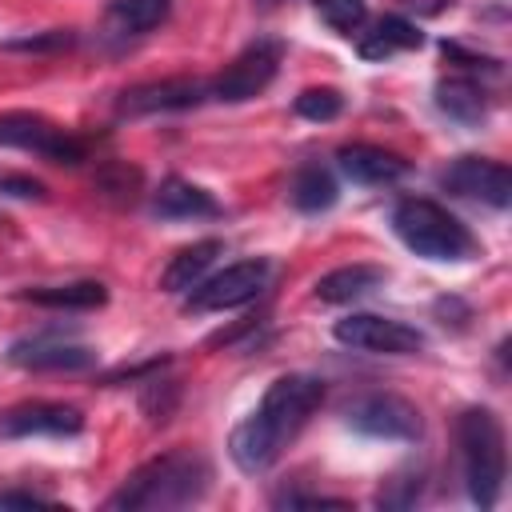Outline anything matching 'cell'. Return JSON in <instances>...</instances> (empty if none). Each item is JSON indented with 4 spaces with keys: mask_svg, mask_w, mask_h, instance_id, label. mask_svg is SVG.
Here are the masks:
<instances>
[{
    "mask_svg": "<svg viewBox=\"0 0 512 512\" xmlns=\"http://www.w3.org/2000/svg\"><path fill=\"white\" fill-rule=\"evenodd\" d=\"M0 196H8V200H44L48 188H44L36 176L8 172V176H0Z\"/></svg>",
    "mask_w": 512,
    "mask_h": 512,
    "instance_id": "83f0119b",
    "label": "cell"
},
{
    "mask_svg": "<svg viewBox=\"0 0 512 512\" xmlns=\"http://www.w3.org/2000/svg\"><path fill=\"white\" fill-rule=\"evenodd\" d=\"M420 492H424V472L408 468V472H396V476H388V480L380 484L376 504H380V508H412V504L420 500Z\"/></svg>",
    "mask_w": 512,
    "mask_h": 512,
    "instance_id": "d4e9b609",
    "label": "cell"
},
{
    "mask_svg": "<svg viewBox=\"0 0 512 512\" xmlns=\"http://www.w3.org/2000/svg\"><path fill=\"white\" fill-rule=\"evenodd\" d=\"M4 360L24 368V372H80V368L96 364V352L80 340L60 336V332H36V336L12 340Z\"/></svg>",
    "mask_w": 512,
    "mask_h": 512,
    "instance_id": "8fae6325",
    "label": "cell"
},
{
    "mask_svg": "<svg viewBox=\"0 0 512 512\" xmlns=\"http://www.w3.org/2000/svg\"><path fill=\"white\" fill-rule=\"evenodd\" d=\"M384 284V268L376 264H344V268H332L316 280V300L324 304H352L368 292H376Z\"/></svg>",
    "mask_w": 512,
    "mask_h": 512,
    "instance_id": "ffe728a7",
    "label": "cell"
},
{
    "mask_svg": "<svg viewBox=\"0 0 512 512\" xmlns=\"http://www.w3.org/2000/svg\"><path fill=\"white\" fill-rule=\"evenodd\" d=\"M152 216H160V220H208V216H220V204L208 188H200L184 176H168L152 192Z\"/></svg>",
    "mask_w": 512,
    "mask_h": 512,
    "instance_id": "9a60e30c",
    "label": "cell"
},
{
    "mask_svg": "<svg viewBox=\"0 0 512 512\" xmlns=\"http://www.w3.org/2000/svg\"><path fill=\"white\" fill-rule=\"evenodd\" d=\"M436 184L452 196L480 200L488 208H508L512 204V172H508V164L488 160V156H456L436 176Z\"/></svg>",
    "mask_w": 512,
    "mask_h": 512,
    "instance_id": "30bf717a",
    "label": "cell"
},
{
    "mask_svg": "<svg viewBox=\"0 0 512 512\" xmlns=\"http://www.w3.org/2000/svg\"><path fill=\"white\" fill-rule=\"evenodd\" d=\"M84 412L76 404L56 400H24L0 412V436L4 440H32V436H80Z\"/></svg>",
    "mask_w": 512,
    "mask_h": 512,
    "instance_id": "7c38bea8",
    "label": "cell"
},
{
    "mask_svg": "<svg viewBox=\"0 0 512 512\" xmlns=\"http://www.w3.org/2000/svg\"><path fill=\"white\" fill-rule=\"evenodd\" d=\"M96 184H100L108 196H128V200H132V192L140 188V172L128 168V164H108V168L96 176Z\"/></svg>",
    "mask_w": 512,
    "mask_h": 512,
    "instance_id": "4316f807",
    "label": "cell"
},
{
    "mask_svg": "<svg viewBox=\"0 0 512 512\" xmlns=\"http://www.w3.org/2000/svg\"><path fill=\"white\" fill-rule=\"evenodd\" d=\"M288 196H292V204H296L300 212L316 216V212H328V208L340 200V184H336L332 168H324V164H304V168H296Z\"/></svg>",
    "mask_w": 512,
    "mask_h": 512,
    "instance_id": "7402d4cb",
    "label": "cell"
},
{
    "mask_svg": "<svg viewBox=\"0 0 512 512\" xmlns=\"http://www.w3.org/2000/svg\"><path fill=\"white\" fill-rule=\"evenodd\" d=\"M336 164L352 184H368V188L396 184V180L408 176V160L388 152V148H380V144H344L336 152Z\"/></svg>",
    "mask_w": 512,
    "mask_h": 512,
    "instance_id": "5bb4252c",
    "label": "cell"
},
{
    "mask_svg": "<svg viewBox=\"0 0 512 512\" xmlns=\"http://www.w3.org/2000/svg\"><path fill=\"white\" fill-rule=\"evenodd\" d=\"M172 16V0H112L104 8V20H100V32L108 40H136V36H148L152 28H160L164 20Z\"/></svg>",
    "mask_w": 512,
    "mask_h": 512,
    "instance_id": "2e32d148",
    "label": "cell"
},
{
    "mask_svg": "<svg viewBox=\"0 0 512 512\" xmlns=\"http://www.w3.org/2000/svg\"><path fill=\"white\" fill-rule=\"evenodd\" d=\"M420 44H424V32H420L412 20H404V16H384V20H376V24L360 36L356 52H360L364 60H372V64H384V60H392L396 52H412V48H420Z\"/></svg>",
    "mask_w": 512,
    "mask_h": 512,
    "instance_id": "d6986e66",
    "label": "cell"
},
{
    "mask_svg": "<svg viewBox=\"0 0 512 512\" xmlns=\"http://www.w3.org/2000/svg\"><path fill=\"white\" fill-rule=\"evenodd\" d=\"M56 500L32 488H0V508H52Z\"/></svg>",
    "mask_w": 512,
    "mask_h": 512,
    "instance_id": "f546056e",
    "label": "cell"
},
{
    "mask_svg": "<svg viewBox=\"0 0 512 512\" xmlns=\"http://www.w3.org/2000/svg\"><path fill=\"white\" fill-rule=\"evenodd\" d=\"M408 12H416V16H440V12H448L456 0H400Z\"/></svg>",
    "mask_w": 512,
    "mask_h": 512,
    "instance_id": "4dcf8cb0",
    "label": "cell"
},
{
    "mask_svg": "<svg viewBox=\"0 0 512 512\" xmlns=\"http://www.w3.org/2000/svg\"><path fill=\"white\" fill-rule=\"evenodd\" d=\"M224 252V240H196L188 248H180L168 268L160 272V288L164 292H188L192 284H200L208 276V268L216 264V256Z\"/></svg>",
    "mask_w": 512,
    "mask_h": 512,
    "instance_id": "44dd1931",
    "label": "cell"
},
{
    "mask_svg": "<svg viewBox=\"0 0 512 512\" xmlns=\"http://www.w3.org/2000/svg\"><path fill=\"white\" fill-rule=\"evenodd\" d=\"M272 504L276 508H348V500H340V496H316V492H284Z\"/></svg>",
    "mask_w": 512,
    "mask_h": 512,
    "instance_id": "f1b7e54d",
    "label": "cell"
},
{
    "mask_svg": "<svg viewBox=\"0 0 512 512\" xmlns=\"http://www.w3.org/2000/svg\"><path fill=\"white\" fill-rule=\"evenodd\" d=\"M332 336L344 348L372 352V356H416L424 348V332L416 324L376 316V312H348L332 324Z\"/></svg>",
    "mask_w": 512,
    "mask_h": 512,
    "instance_id": "ba28073f",
    "label": "cell"
},
{
    "mask_svg": "<svg viewBox=\"0 0 512 512\" xmlns=\"http://www.w3.org/2000/svg\"><path fill=\"white\" fill-rule=\"evenodd\" d=\"M208 100V84L196 76H168V80H148L132 84L116 96L120 116H156V112H188Z\"/></svg>",
    "mask_w": 512,
    "mask_h": 512,
    "instance_id": "4fadbf2b",
    "label": "cell"
},
{
    "mask_svg": "<svg viewBox=\"0 0 512 512\" xmlns=\"http://www.w3.org/2000/svg\"><path fill=\"white\" fill-rule=\"evenodd\" d=\"M16 300L36 304V308H52V312H92L108 304V288L100 280H68V284H36V288H20Z\"/></svg>",
    "mask_w": 512,
    "mask_h": 512,
    "instance_id": "e0dca14e",
    "label": "cell"
},
{
    "mask_svg": "<svg viewBox=\"0 0 512 512\" xmlns=\"http://www.w3.org/2000/svg\"><path fill=\"white\" fill-rule=\"evenodd\" d=\"M280 60H284V44L276 36H256L232 64H224V72L208 84V96L220 104H244L276 80Z\"/></svg>",
    "mask_w": 512,
    "mask_h": 512,
    "instance_id": "8992f818",
    "label": "cell"
},
{
    "mask_svg": "<svg viewBox=\"0 0 512 512\" xmlns=\"http://www.w3.org/2000/svg\"><path fill=\"white\" fill-rule=\"evenodd\" d=\"M316 16H320L332 32L352 36V32L364 28V20H368V4H364V0H316Z\"/></svg>",
    "mask_w": 512,
    "mask_h": 512,
    "instance_id": "cb8c5ba5",
    "label": "cell"
},
{
    "mask_svg": "<svg viewBox=\"0 0 512 512\" xmlns=\"http://www.w3.org/2000/svg\"><path fill=\"white\" fill-rule=\"evenodd\" d=\"M76 44L72 28H48V32H32V36H12L4 40L8 52H64Z\"/></svg>",
    "mask_w": 512,
    "mask_h": 512,
    "instance_id": "484cf974",
    "label": "cell"
},
{
    "mask_svg": "<svg viewBox=\"0 0 512 512\" xmlns=\"http://www.w3.org/2000/svg\"><path fill=\"white\" fill-rule=\"evenodd\" d=\"M456 444H460V472L468 500L488 512L496 508L508 476V448H504V424L492 408H464L456 416Z\"/></svg>",
    "mask_w": 512,
    "mask_h": 512,
    "instance_id": "3957f363",
    "label": "cell"
},
{
    "mask_svg": "<svg viewBox=\"0 0 512 512\" xmlns=\"http://www.w3.org/2000/svg\"><path fill=\"white\" fill-rule=\"evenodd\" d=\"M324 404V380L308 376V372H284L268 384V392L260 396V404L232 428L228 436V456L240 472L260 476L268 472L284 448L300 436V428L316 416V408Z\"/></svg>",
    "mask_w": 512,
    "mask_h": 512,
    "instance_id": "6da1fadb",
    "label": "cell"
},
{
    "mask_svg": "<svg viewBox=\"0 0 512 512\" xmlns=\"http://www.w3.org/2000/svg\"><path fill=\"white\" fill-rule=\"evenodd\" d=\"M292 112H296L300 120L328 124V120H336V116L344 112V96H340L336 88H328V84H320V88H304V92L292 100Z\"/></svg>",
    "mask_w": 512,
    "mask_h": 512,
    "instance_id": "603a6c76",
    "label": "cell"
},
{
    "mask_svg": "<svg viewBox=\"0 0 512 512\" xmlns=\"http://www.w3.org/2000/svg\"><path fill=\"white\" fill-rule=\"evenodd\" d=\"M268 260H236L224 264L220 272H208L200 284L188 288L184 308L188 312H228V308H244L252 304L264 284H268Z\"/></svg>",
    "mask_w": 512,
    "mask_h": 512,
    "instance_id": "52a82bcc",
    "label": "cell"
},
{
    "mask_svg": "<svg viewBox=\"0 0 512 512\" xmlns=\"http://www.w3.org/2000/svg\"><path fill=\"white\" fill-rule=\"evenodd\" d=\"M212 484V464L192 452V448H176L164 452L148 464H140L108 500L104 508L112 512H168V508H188L196 500H204Z\"/></svg>",
    "mask_w": 512,
    "mask_h": 512,
    "instance_id": "7a4b0ae2",
    "label": "cell"
},
{
    "mask_svg": "<svg viewBox=\"0 0 512 512\" xmlns=\"http://www.w3.org/2000/svg\"><path fill=\"white\" fill-rule=\"evenodd\" d=\"M392 228L416 256L436 260V264H460V260L480 256V240L472 236V228L428 196L400 200L392 212Z\"/></svg>",
    "mask_w": 512,
    "mask_h": 512,
    "instance_id": "277c9868",
    "label": "cell"
},
{
    "mask_svg": "<svg viewBox=\"0 0 512 512\" xmlns=\"http://www.w3.org/2000/svg\"><path fill=\"white\" fill-rule=\"evenodd\" d=\"M436 108L448 120L476 128L488 116V92H484V84L476 76H444L436 84Z\"/></svg>",
    "mask_w": 512,
    "mask_h": 512,
    "instance_id": "ac0fdd59",
    "label": "cell"
},
{
    "mask_svg": "<svg viewBox=\"0 0 512 512\" xmlns=\"http://www.w3.org/2000/svg\"><path fill=\"white\" fill-rule=\"evenodd\" d=\"M344 424L372 440H400L412 444L424 436L420 408L396 392H364L344 408Z\"/></svg>",
    "mask_w": 512,
    "mask_h": 512,
    "instance_id": "5b68a950",
    "label": "cell"
},
{
    "mask_svg": "<svg viewBox=\"0 0 512 512\" xmlns=\"http://www.w3.org/2000/svg\"><path fill=\"white\" fill-rule=\"evenodd\" d=\"M0 148H24V152H40L52 164H80L84 160V140L64 132L60 124H52L40 112H0Z\"/></svg>",
    "mask_w": 512,
    "mask_h": 512,
    "instance_id": "9c48e42d",
    "label": "cell"
}]
</instances>
